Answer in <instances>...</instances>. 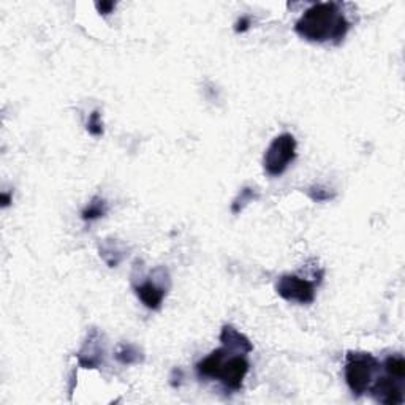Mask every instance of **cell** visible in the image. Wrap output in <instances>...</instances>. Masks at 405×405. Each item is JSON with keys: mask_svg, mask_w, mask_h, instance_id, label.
Segmentation results:
<instances>
[{"mask_svg": "<svg viewBox=\"0 0 405 405\" xmlns=\"http://www.w3.org/2000/svg\"><path fill=\"white\" fill-rule=\"evenodd\" d=\"M136 296L140 298L147 309L157 310L162 308L163 299L167 296V290L162 285H157L156 282H144L141 285L135 287Z\"/></svg>", "mask_w": 405, "mask_h": 405, "instance_id": "9", "label": "cell"}, {"mask_svg": "<svg viewBox=\"0 0 405 405\" xmlns=\"http://www.w3.org/2000/svg\"><path fill=\"white\" fill-rule=\"evenodd\" d=\"M103 353L105 352H103L102 343L98 342V332L94 330L89 334L86 343L78 353L79 364L84 369H98L103 363Z\"/></svg>", "mask_w": 405, "mask_h": 405, "instance_id": "7", "label": "cell"}, {"mask_svg": "<svg viewBox=\"0 0 405 405\" xmlns=\"http://www.w3.org/2000/svg\"><path fill=\"white\" fill-rule=\"evenodd\" d=\"M308 194H309L310 198L314 201H317V202L332 200L334 196H336V194H331L330 190L325 189V187H321V185H315V187H310Z\"/></svg>", "mask_w": 405, "mask_h": 405, "instance_id": "16", "label": "cell"}, {"mask_svg": "<svg viewBox=\"0 0 405 405\" xmlns=\"http://www.w3.org/2000/svg\"><path fill=\"white\" fill-rule=\"evenodd\" d=\"M382 368L380 361L366 352H348L346 359V382L353 396H363L369 391L375 375Z\"/></svg>", "mask_w": 405, "mask_h": 405, "instance_id": "2", "label": "cell"}, {"mask_svg": "<svg viewBox=\"0 0 405 405\" xmlns=\"http://www.w3.org/2000/svg\"><path fill=\"white\" fill-rule=\"evenodd\" d=\"M116 359L120 364L124 366H131L138 364L143 361V355L135 346H130V343H122L116 352Z\"/></svg>", "mask_w": 405, "mask_h": 405, "instance_id": "11", "label": "cell"}, {"mask_svg": "<svg viewBox=\"0 0 405 405\" xmlns=\"http://www.w3.org/2000/svg\"><path fill=\"white\" fill-rule=\"evenodd\" d=\"M296 146L292 133H282L271 141L263 157V168L267 176L277 178L287 171L290 163L296 158Z\"/></svg>", "mask_w": 405, "mask_h": 405, "instance_id": "3", "label": "cell"}, {"mask_svg": "<svg viewBox=\"0 0 405 405\" xmlns=\"http://www.w3.org/2000/svg\"><path fill=\"white\" fill-rule=\"evenodd\" d=\"M228 350L225 347L214 350L209 357L201 359L198 364H196V374H198L201 379H217L218 369L223 363V359L227 358Z\"/></svg>", "mask_w": 405, "mask_h": 405, "instance_id": "10", "label": "cell"}, {"mask_svg": "<svg viewBox=\"0 0 405 405\" xmlns=\"http://www.w3.org/2000/svg\"><path fill=\"white\" fill-rule=\"evenodd\" d=\"M220 342L223 343L228 352H236L239 355L250 353L254 350V346L249 341L247 336H244L243 332H239L236 328L225 325L222 328L220 332Z\"/></svg>", "mask_w": 405, "mask_h": 405, "instance_id": "8", "label": "cell"}, {"mask_svg": "<svg viewBox=\"0 0 405 405\" xmlns=\"http://www.w3.org/2000/svg\"><path fill=\"white\" fill-rule=\"evenodd\" d=\"M97 10L98 12H100L102 15H109L113 12L114 10V7H116V5H114V2H98L97 5Z\"/></svg>", "mask_w": 405, "mask_h": 405, "instance_id": "17", "label": "cell"}, {"mask_svg": "<svg viewBox=\"0 0 405 405\" xmlns=\"http://www.w3.org/2000/svg\"><path fill=\"white\" fill-rule=\"evenodd\" d=\"M369 391L372 397L379 404L385 405H401L404 404L402 380L393 379V377H379L375 383H372Z\"/></svg>", "mask_w": 405, "mask_h": 405, "instance_id": "6", "label": "cell"}, {"mask_svg": "<svg viewBox=\"0 0 405 405\" xmlns=\"http://www.w3.org/2000/svg\"><path fill=\"white\" fill-rule=\"evenodd\" d=\"M350 29V23L334 2L315 3L296 21L294 30L304 40L314 43L331 41L339 45Z\"/></svg>", "mask_w": 405, "mask_h": 405, "instance_id": "1", "label": "cell"}, {"mask_svg": "<svg viewBox=\"0 0 405 405\" xmlns=\"http://www.w3.org/2000/svg\"><path fill=\"white\" fill-rule=\"evenodd\" d=\"M229 353V352H228ZM249 361L244 358V355H233V357H228L223 359V363L218 369L217 379L222 383L223 386L229 391H239L241 386H243V382L245 375L249 374Z\"/></svg>", "mask_w": 405, "mask_h": 405, "instance_id": "5", "label": "cell"}, {"mask_svg": "<svg viewBox=\"0 0 405 405\" xmlns=\"http://www.w3.org/2000/svg\"><path fill=\"white\" fill-rule=\"evenodd\" d=\"M276 292L279 296L288 301V303L310 304L315 299L314 283L292 274H285L279 279L276 283Z\"/></svg>", "mask_w": 405, "mask_h": 405, "instance_id": "4", "label": "cell"}, {"mask_svg": "<svg viewBox=\"0 0 405 405\" xmlns=\"http://www.w3.org/2000/svg\"><path fill=\"white\" fill-rule=\"evenodd\" d=\"M2 198H3V206H8L10 205V196L7 194H3Z\"/></svg>", "mask_w": 405, "mask_h": 405, "instance_id": "19", "label": "cell"}, {"mask_svg": "<svg viewBox=\"0 0 405 405\" xmlns=\"http://www.w3.org/2000/svg\"><path fill=\"white\" fill-rule=\"evenodd\" d=\"M249 26H250V18H247V16H243V18H239L238 19V23H236V27H234V30L238 32H241V34H243V32H245L249 29Z\"/></svg>", "mask_w": 405, "mask_h": 405, "instance_id": "18", "label": "cell"}, {"mask_svg": "<svg viewBox=\"0 0 405 405\" xmlns=\"http://www.w3.org/2000/svg\"><path fill=\"white\" fill-rule=\"evenodd\" d=\"M256 198H258V195H256L255 189L245 187V189L241 190V194L238 195V198L234 200V201H233V205H232L233 214H239V212L243 211L244 207L249 205V202H252V201L256 200Z\"/></svg>", "mask_w": 405, "mask_h": 405, "instance_id": "14", "label": "cell"}, {"mask_svg": "<svg viewBox=\"0 0 405 405\" xmlns=\"http://www.w3.org/2000/svg\"><path fill=\"white\" fill-rule=\"evenodd\" d=\"M87 131H89L92 136L103 135V122H102L100 113H98L97 109L91 114L89 119H87Z\"/></svg>", "mask_w": 405, "mask_h": 405, "instance_id": "15", "label": "cell"}, {"mask_svg": "<svg viewBox=\"0 0 405 405\" xmlns=\"http://www.w3.org/2000/svg\"><path fill=\"white\" fill-rule=\"evenodd\" d=\"M106 214V202L105 200L102 198H94L91 202L89 206L86 207V209L83 211V214H81V217H83V220L86 222H92V220H97V218H100Z\"/></svg>", "mask_w": 405, "mask_h": 405, "instance_id": "13", "label": "cell"}, {"mask_svg": "<svg viewBox=\"0 0 405 405\" xmlns=\"http://www.w3.org/2000/svg\"><path fill=\"white\" fill-rule=\"evenodd\" d=\"M383 368H385L386 374L393 377V379L404 382V379H405V359L401 357V355H393V357H388L385 359Z\"/></svg>", "mask_w": 405, "mask_h": 405, "instance_id": "12", "label": "cell"}]
</instances>
